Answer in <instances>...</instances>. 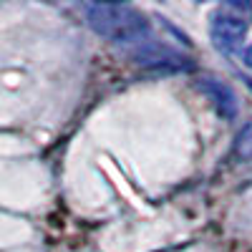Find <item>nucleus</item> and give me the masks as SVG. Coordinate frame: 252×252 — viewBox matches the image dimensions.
I'll list each match as a JSON object with an SVG mask.
<instances>
[{
  "mask_svg": "<svg viewBox=\"0 0 252 252\" xmlns=\"http://www.w3.org/2000/svg\"><path fill=\"white\" fill-rule=\"evenodd\" d=\"M197 91L204 94L212 101L215 111L224 119V121H235L237 119V96L235 91L227 86V83L217 81V78H202L197 81Z\"/></svg>",
  "mask_w": 252,
  "mask_h": 252,
  "instance_id": "nucleus-4",
  "label": "nucleus"
},
{
  "mask_svg": "<svg viewBox=\"0 0 252 252\" xmlns=\"http://www.w3.org/2000/svg\"><path fill=\"white\" fill-rule=\"evenodd\" d=\"M242 61H245V66H247V68H252V46H247V48H245Z\"/></svg>",
  "mask_w": 252,
  "mask_h": 252,
  "instance_id": "nucleus-6",
  "label": "nucleus"
},
{
  "mask_svg": "<svg viewBox=\"0 0 252 252\" xmlns=\"http://www.w3.org/2000/svg\"><path fill=\"white\" fill-rule=\"evenodd\" d=\"M232 154L240 161H250L252 159V121H247L240 134L235 136V146H232Z\"/></svg>",
  "mask_w": 252,
  "mask_h": 252,
  "instance_id": "nucleus-5",
  "label": "nucleus"
},
{
  "mask_svg": "<svg viewBox=\"0 0 252 252\" xmlns=\"http://www.w3.org/2000/svg\"><path fill=\"white\" fill-rule=\"evenodd\" d=\"M131 61L154 73H187L194 68L192 58L166 43H144L131 53Z\"/></svg>",
  "mask_w": 252,
  "mask_h": 252,
  "instance_id": "nucleus-3",
  "label": "nucleus"
},
{
  "mask_svg": "<svg viewBox=\"0 0 252 252\" xmlns=\"http://www.w3.org/2000/svg\"><path fill=\"white\" fill-rule=\"evenodd\" d=\"M86 23L111 43H141L152 33L146 15L129 3H91L86 5Z\"/></svg>",
  "mask_w": 252,
  "mask_h": 252,
  "instance_id": "nucleus-1",
  "label": "nucleus"
},
{
  "mask_svg": "<svg viewBox=\"0 0 252 252\" xmlns=\"http://www.w3.org/2000/svg\"><path fill=\"white\" fill-rule=\"evenodd\" d=\"M250 15L252 8L240 3H224L212 13V18H209V38H212L217 51L232 53L240 48L250 28Z\"/></svg>",
  "mask_w": 252,
  "mask_h": 252,
  "instance_id": "nucleus-2",
  "label": "nucleus"
}]
</instances>
